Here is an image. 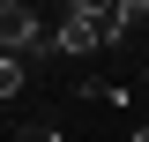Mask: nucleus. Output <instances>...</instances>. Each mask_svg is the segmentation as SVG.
I'll return each mask as SVG.
<instances>
[{
	"instance_id": "obj_1",
	"label": "nucleus",
	"mask_w": 149,
	"mask_h": 142,
	"mask_svg": "<svg viewBox=\"0 0 149 142\" xmlns=\"http://www.w3.org/2000/svg\"><path fill=\"white\" fill-rule=\"evenodd\" d=\"M52 53H60V60L104 53V0H67V15L52 22Z\"/></svg>"
},
{
	"instance_id": "obj_2",
	"label": "nucleus",
	"mask_w": 149,
	"mask_h": 142,
	"mask_svg": "<svg viewBox=\"0 0 149 142\" xmlns=\"http://www.w3.org/2000/svg\"><path fill=\"white\" fill-rule=\"evenodd\" d=\"M0 53H8V60H30V53H52V22L37 15L30 0H0Z\"/></svg>"
},
{
	"instance_id": "obj_3",
	"label": "nucleus",
	"mask_w": 149,
	"mask_h": 142,
	"mask_svg": "<svg viewBox=\"0 0 149 142\" xmlns=\"http://www.w3.org/2000/svg\"><path fill=\"white\" fill-rule=\"evenodd\" d=\"M134 30H149V0H104V45H119Z\"/></svg>"
},
{
	"instance_id": "obj_4",
	"label": "nucleus",
	"mask_w": 149,
	"mask_h": 142,
	"mask_svg": "<svg viewBox=\"0 0 149 142\" xmlns=\"http://www.w3.org/2000/svg\"><path fill=\"white\" fill-rule=\"evenodd\" d=\"M15 90H30V60H8L0 53V97H15Z\"/></svg>"
},
{
	"instance_id": "obj_5",
	"label": "nucleus",
	"mask_w": 149,
	"mask_h": 142,
	"mask_svg": "<svg viewBox=\"0 0 149 142\" xmlns=\"http://www.w3.org/2000/svg\"><path fill=\"white\" fill-rule=\"evenodd\" d=\"M15 142H60V127H45V120H37V127H22Z\"/></svg>"
},
{
	"instance_id": "obj_6",
	"label": "nucleus",
	"mask_w": 149,
	"mask_h": 142,
	"mask_svg": "<svg viewBox=\"0 0 149 142\" xmlns=\"http://www.w3.org/2000/svg\"><path fill=\"white\" fill-rule=\"evenodd\" d=\"M127 142H149V127H134V135H127Z\"/></svg>"
}]
</instances>
